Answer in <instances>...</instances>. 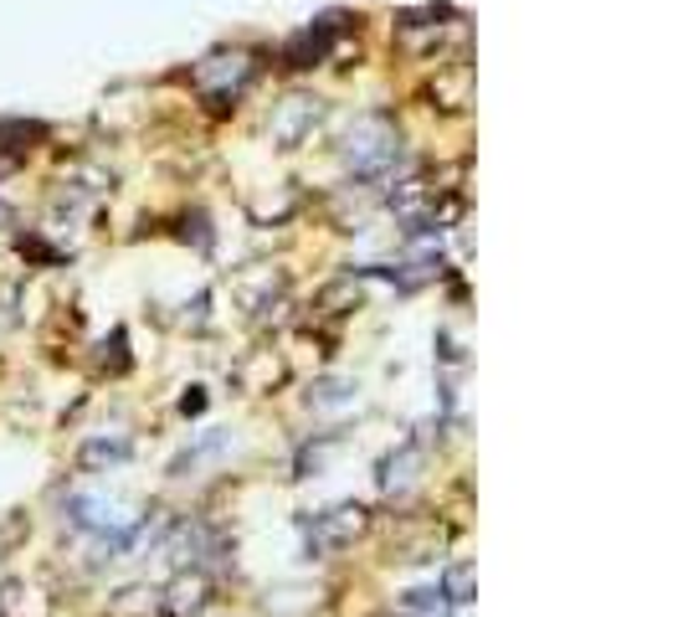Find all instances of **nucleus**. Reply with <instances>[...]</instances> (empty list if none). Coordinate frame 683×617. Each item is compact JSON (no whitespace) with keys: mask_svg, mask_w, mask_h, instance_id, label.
<instances>
[{"mask_svg":"<svg viewBox=\"0 0 683 617\" xmlns=\"http://www.w3.org/2000/svg\"><path fill=\"white\" fill-rule=\"evenodd\" d=\"M437 592H442V602H452V607H467V602H473L467 597V592H473V566H452Z\"/></svg>","mask_w":683,"mask_h":617,"instance_id":"obj_3","label":"nucleus"},{"mask_svg":"<svg viewBox=\"0 0 683 617\" xmlns=\"http://www.w3.org/2000/svg\"><path fill=\"white\" fill-rule=\"evenodd\" d=\"M200 407H206V397H200V391H196V397H180V412H185V418H196Z\"/></svg>","mask_w":683,"mask_h":617,"instance_id":"obj_4","label":"nucleus"},{"mask_svg":"<svg viewBox=\"0 0 683 617\" xmlns=\"http://www.w3.org/2000/svg\"><path fill=\"white\" fill-rule=\"evenodd\" d=\"M359 525H365V509L359 505H340V509H329V515H314V530L324 535V545L355 541Z\"/></svg>","mask_w":683,"mask_h":617,"instance_id":"obj_2","label":"nucleus"},{"mask_svg":"<svg viewBox=\"0 0 683 617\" xmlns=\"http://www.w3.org/2000/svg\"><path fill=\"white\" fill-rule=\"evenodd\" d=\"M319 98H288L283 109H278V119H272V134H278V145L283 149H298L314 134V124H319Z\"/></svg>","mask_w":683,"mask_h":617,"instance_id":"obj_1","label":"nucleus"}]
</instances>
